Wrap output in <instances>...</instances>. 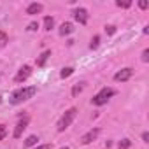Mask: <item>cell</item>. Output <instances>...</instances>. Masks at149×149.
I'll list each match as a JSON object with an SVG mask.
<instances>
[{"label":"cell","mask_w":149,"mask_h":149,"mask_svg":"<svg viewBox=\"0 0 149 149\" xmlns=\"http://www.w3.org/2000/svg\"><path fill=\"white\" fill-rule=\"evenodd\" d=\"M35 93H37V88H35V86L21 88V90H18V91H14V93H13V97H11V104H13V105H19V104H23V102L30 100Z\"/></svg>","instance_id":"6da1fadb"},{"label":"cell","mask_w":149,"mask_h":149,"mask_svg":"<svg viewBox=\"0 0 149 149\" xmlns=\"http://www.w3.org/2000/svg\"><path fill=\"white\" fill-rule=\"evenodd\" d=\"M76 114H77V109H76V107H70L68 111H65V114L60 118V121H58V125H56L58 132H65V130L70 126V123L76 119Z\"/></svg>","instance_id":"7a4b0ae2"},{"label":"cell","mask_w":149,"mask_h":149,"mask_svg":"<svg viewBox=\"0 0 149 149\" xmlns=\"http://www.w3.org/2000/svg\"><path fill=\"white\" fill-rule=\"evenodd\" d=\"M111 97H114V90H112V88H104V90H100V91L91 98V104H93V105H104V104L109 102Z\"/></svg>","instance_id":"3957f363"},{"label":"cell","mask_w":149,"mask_h":149,"mask_svg":"<svg viewBox=\"0 0 149 149\" xmlns=\"http://www.w3.org/2000/svg\"><path fill=\"white\" fill-rule=\"evenodd\" d=\"M28 123H30V118H28V116H21V118H19V121H18V125H16V128H14V139H19V137L23 135V132L26 130Z\"/></svg>","instance_id":"277c9868"},{"label":"cell","mask_w":149,"mask_h":149,"mask_svg":"<svg viewBox=\"0 0 149 149\" xmlns=\"http://www.w3.org/2000/svg\"><path fill=\"white\" fill-rule=\"evenodd\" d=\"M30 76H32V67H30V65H23V67L19 68V72L16 74L14 81H16V83H23V81H26Z\"/></svg>","instance_id":"5b68a950"},{"label":"cell","mask_w":149,"mask_h":149,"mask_svg":"<svg viewBox=\"0 0 149 149\" xmlns=\"http://www.w3.org/2000/svg\"><path fill=\"white\" fill-rule=\"evenodd\" d=\"M132 74H133V68H130V67H126V68H121L119 72H116V74H114V81H118V83L128 81V79L132 77Z\"/></svg>","instance_id":"8992f818"},{"label":"cell","mask_w":149,"mask_h":149,"mask_svg":"<svg viewBox=\"0 0 149 149\" xmlns=\"http://www.w3.org/2000/svg\"><path fill=\"white\" fill-rule=\"evenodd\" d=\"M74 19H76L79 25H86L88 23V11L84 7H79L74 11Z\"/></svg>","instance_id":"52a82bcc"},{"label":"cell","mask_w":149,"mask_h":149,"mask_svg":"<svg viewBox=\"0 0 149 149\" xmlns=\"http://www.w3.org/2000/svg\"><path fill=\"white\" fill-rule=\"evenodd\" d=\"M98 133H100V128H93V130H90L88 133H84L83 137H81V144H90V142H93L97 137H98Z\"/></svg>","instance_id":"ba28073f"},{"label":"cell","mask_w":149,"mask_h":149,"mask_svg":"<svg viewBox=\"0 0 149 149\" xmlns=\"http://www.w3.org/2000/svg\"><path fill=\"white\" fill-rule=\"evenodd\" d=\"M42 4H39V2H33V4H30L28 7H26V14L28 16H35V14H40L42 13Z\"/></svg>","instance_id":"9c48e42d"},{"label":"cell","mask_w":149,"mask_h":149,"mask_svg":"<svg viewBox=\"0 0 149 149\" xmlns=\"http://www.w3.org/2000/svg\"><path fill=\"white\" fill-rule=\"evenodd\" d=\"M74 32V25L72 23H61V26H60V35H70Z\"/></svg>","instance_id":"30bf717a"},{"label":"cell","mask_w":149,"mask_h":149,"mask_svg":"<svg viewBox=\"0 0 149 149\" xmlns=\"http://www.w3.org/2000/svg\"><path fill=\"white\" fill-rule=\"evenodd\" d=\"M49 56H51V51H49V49H47V51H44V53H42V54L37 58V67H44Z\"/></svg>","instance_id":"8fae6325"},{"label":"cell","mask_w":149,"mask_h":149,"mask_svg":"<svg viewBox=\"0 0 149 149\" xmlns=\"http://www.w3.org/2000/svg\"><path fill=\"white\" fill-rule=\"evenodd\" d=\"M72 74H74V68H72V67H65V68L60 72V77H61V79H65V77H70Z\"/></svg>","instance_id":"7c38bea8"},{"label":"cell","mask_w":149,"mask_h":149,"mask_svg":"<svg viewBox=\"0 0 149 149\" xmlns=\"http://www.w3.org/2000/svg\"><path fill=\"white\" fill-rule=\"evenodd\" d=\"M37 142H39V137H37V135H30V137L25 140V146H26V147H32V146H35Z\"/></svg>","instance_id":"4fadbf2b"},{"label":"cell","mask_w":149,"mask_h":149,"mask_svg":"<svg viewBox=\"0 0 149 149\" xmlns=\"http://www.w3.org/2000/svg\"><path fill=\"white\" fill-rule=\"evenodd\" d=\"M83 88H84V83H77L76 86L72 88V97H77V95L83 91Z\"/></svg>","instance_id":"5bb4252c"},{"label":"cell","mask_w":149,"mask_h":149,"mask_svg":"<svg viewBox=\"0 0 149 149\" xmlns=\"http://www.w3.org/2000/svg\"><path fill=\"white\" fill-rule=\"evenodd\" d=\"M53 26H54V19H53L51 16H46V18H44V28H46V30H51Z\"/></svg>","instance_id":"9a60e30c"},{"label":"cell","mask_w":149,"mask_h":149,"mask_svg":"<svg viewBox=\"0 0 149 149\" xmlns=\"http://www.w3.org/2000/svg\"><path fill=\"white\" fill-rule=\"evenodd\" d=\"M7 42H9V37H7V33L0 30V49H2V47L7 44Z\"/></svg>","instance_id":"2e32d148"},{"label":"cell","mask_w":149,"mask_h":149,"mask_svg":"<svg viewBox=\"0 0 149 149\" xmlns=\"http://www.w3.org/2000/svg\"><path fill=\"white\" fill-rule=\"evenodd\" d=\"M130 146H132L130 139H123V140L118 144V149H130Z\"/></svg>","instance_id":"e0dca14e"},{"label":"cell","mask_w":149,"mask_h":149,"mask_svg":"<svg viewBox=\"0 0 149 149\" xmlns=\"http://www.w3.org/2000/svg\"><path fill=\"white\" fill-rule=\"evenodd\" d=\"M98 42H100V37H98V35H95V37L91 39V44H90V47H91V49H97V47H98Z\"/></svg>","instance_id":"ac0fdd59"},{"label":"cell","mask_w":149,"mask_h":149,"mask_svg":"<svg viewBox=\"0 0 149 149\" xmlns=\"http://www.w3.org/2000/svg\"><path fill=\"white\" fill-rule=\"evenodd\" d=\"M116 6H118V7H123V9H128V7L132 6V2H130V0H126V2H121V0H118Z\"/></svg>","instance_id":"d6986e66"},{"label":"cell","mask_w":149,"mask_h":149,"mask_svg":"<svg viewBox=\"0 0 149 149\" xmlns=\"http://www.w3.org/2000/svg\"><path fill=\"white\" fill-rule=\"evenodd\" d=\"M6 135H7V128H6V125H0V140H4Z\"/></svg>","instance_id":"ffe728a7"},{"label":"cell","mask_w":149,"mask_h":149,"mask_svg":"<svg viewBox=\"0 0 149 149\" xmlns=\"http://www.w3.org/2000/svg\"><path fill=\"white\" fill-rule=\"evenodd\" d=\"M142 61H144V63L149 61V49H144V53H142Z\"/></svg>","instance_id":"44dd1931"},{"label":"cell","mask_w":149,"mask_h":149,"mask_svg":"<svg viewBox=\"0 0 149 149\" xmlns=\"http://www.w3.org/2000/svg\"><path fill=\"white\" fill-rule=\"evenodd\" d=\"M105 32H107L109 35H112V33L116 32V26H114V25H109V26H105Z\"/></svg>","instance_id":"7402d4cb"},{"label":"cell","mask_w":149,"mask_h":149,"mask_svg":"<svg viewBox=\"0 0 149 149\" xmlns=\"http://www.w3.org/2000/svg\"><path fill=\"white\" fill-rule=\"evenodd\" d=\"M37 28H39V25H37V23H30V25H28V30H30V32H35Z\"/></svg>","instance_id":"603a6c76"},{"label":"cell","mask_w":149,"mask_h":149,"mask_svg":"<svg viewBox=\"0 0 149 149\" xmlns=\"http://www.w3.org/2000/svg\"><path fill=\"white\" fill-rule=\"evenodd\" d=\"M139 6H140V9H147V7H149V4L146 2V0H140V2H139Z\"/></svg>","instance_id":"cb8c5ba5"},{"label":"cell","mask_w":149,"mask_h":149,"mask_svg":"<svg viewBox=\"0 0 149 149\" xmlns=\"http://www.w3.org/2000/svg\"><path fill=\"white\" fill-rule=\"evenodd\" d=\"M35 149H51V144H42V146H39Z\"/></svg>","instance_id":"d4e9b609"},{"label":"cell","mask_w":149,"mask_h":149,"mask_svg":"<svg viewBox=\"0 0 149 149\" xmlns=\"http://www.w3.org/2000/svg\"><path fill=\"white\" fill-rule=\"evenodd\" d=\"M142 139H144V142H149V133L144 132V133H142Z\"/></svg>","instance_id":"484cf974"},{"label":"cell","mask_w":149,"mask_h":149,"mask_svg":"<svg viewBox=\"0 0 149 149\" xmlns=\"http://www.w3.org/2000/svg\"><path fill=\"white\" fill-rule=\"evenodd\" d=\"M61 149H68V147H61Z\"/></svg>","instance_id":"4316f807"},{"label":"cell","mask_w":149,"mask_h":149,"mask_svg":"<svg viewBox=\"0 0 149 149\" xmlns=\"http://www.w3.org/2000/svg\"><path fill=\"white\" fill-rule=\"evenodd\" d=\"M0 102H2V98H0Z\"/></svg>","instance_id":"83f0119b"}]
</instances>
